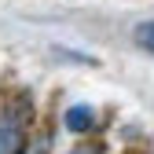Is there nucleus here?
<instances>
[{"instance_id":"nucleus-5","label":"nucleus","mask_w":154,"mask_h":154,"mask_svg":"<svg viewBox=\"0 0 154 154\" xmlns=\"http://www.w3.org/2000/svg\"><path fill=\"white\" fill-rule=\"evenodd\" d=\"M70 154H103V143H81V147H73Z\"/></svg>"},{"instance_id":"nucleus-1","label":"nucleus","mask_w":154,"mask_h":154,"mask_svg":"<svg viewBox=\"0 0 154 154\" xmlns=\"http://www.w3.org/2000/svg\"><path fill=\"white\" fill-rule=\"evenodd\" d=\"M29 125H33V99L26 92H11L0 103V154H22Z\"/></svg>"},{"instance_id":"nucleus-3","label":"nucleus","mask_w":154,"mask_h":154,"mask_svg":"<svg viewBox=\"0 0 154 154\" xmlns=\"http://www.w3.org/2000/svg\"><path fill=\"white\" fill-rule=\"evenodd\" d=\"M136 44L147 48V51H154V18H147V22L136 26Z\"/></svg>"},{"instance_id":"nucleus-4","label":"nucleus","mask_w":154,"mask_h":154,"mask_svg":"<svg viewBox=\"0 0 154 154\" xmlns=\"http://www.w3.org/2000/svg\"><path fill=\"white\" fill-rule=\"evenodd\" d=\"M29 154H48V147H51V132H41V136H33L29 140Z\"/></svg>"},{"instance_id":"nucleus-2","label":"nucleus","mask_w":154,"mask_h":154,"mask_svg":"<svg viewBox=\"0 0 154 154\" xmlns=\"http://www.w3.org/2000/svg\"><path fill=\"white\" fill-rule=\"evenodd\" d=\"M63 125H66L70 132H88V128L95 125V106H88V103H73V106L63 114Z\"/></svg>"}]
</instances>
